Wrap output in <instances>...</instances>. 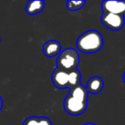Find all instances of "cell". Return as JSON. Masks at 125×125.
Here are the masks:
<instances>
[{
  "instance_id": "obj_1",
  "label": "cell",
  "mask_w": 125,
  "mask_h": 125,
  "mask_svg": "<svg viewBox=\"0 0 125 125\" xmlns=\"http://www.w3.org/2000/svg\"><path fill=\"white\" fill-rule=\"evenodd\" d=\"M88 92L82 84L70 89L63 101L65 111L72 116H78L85 112L87 107Z\"/></svg>"
},
{
  "instance_id": "obj_2",
  "label": "cell",
  "mask_w": 125,
  "mask_h": 125,
  "mask_svg": "<svg viewBox=\"0 0 125 125\" xmlns=\"http://www.w3.org/2000/svg\"><path fill=\"white\" fill-rule=\"evenodd\" d=\"M104 45L103 36L97 30H88L79 36L76 47L83 53H94L101 50Z\"/></svg>"
},
{
  "instance_id": "obj_3",
  "label": "cell",
  "mask_w": 125,
  "mask_h": 125,
  "mask_svg": "<svg viewBox=\"0 0 125 125\" xmlns=\"http://www.w3.org/2000/svg\"><path fill=\"white\" fill-rule=\"evenodd\" d=\"M81 72L78 70L66 71L56 68L52 75V80L54 86L57 88H73L81 84Z\"/></svg>"
},
{
  "instance_id": "obj_4",
  "label": "cell",
  "mask_w": 125,
  "mask_h": 125,
  "mask_svg": "<svg viewBox=\"0 0 125 125\" xmlns=\"http://www.w3.org/2000/svg\"><path fill=\"white\" fill-rule=\"evenodd\" d=\"M80 63V57L76 50L73 48H67L62 51L57 56V68L66 71H72L76 70Z\"/></svg>"
},
{
  "instance_id": "obj_5",
  "label": "cell",
  "mask_w": 125,
  "mask_h": 125,
  "mask_svg": "<svg viewBox=\"0 0 125 125\" xmlns=\"http://www.w3.org/2000/svg\"><path fill=\"white\" fill-rule=\"evenodd\" d=\"M101 22L107 28L113 31H118L123 28L125 24V18L123 16L111 14V13H103L101 16Z\"/></svg>"
},
{
  "instance_id": "obj_6",
  "label": "cell",
  "mask_w": 125,
  "mask_h": 125,
  "mask_svg": "<svg viewBox=\"0 0 125 125\" xmlns=\"http://www.w3.org/2000/svg\"><path fill=\"white\" fill-rule=\"evenodd\" d=\"M103 13L125 16V1H103L101 4Z\"/></svg>"
},
{
  "instance_id": "obj_7",
  "label": "cell",
  "mask_w": 125,
  "mask_h": 125,
  "mask_svg": "<svg viewBox=\"0 0 125 125\" xmlns=\"http://www.w3.org/2000/svg\"><path fill=\"white\" fill-rule=\"evenodd\" d=\"M62 52L61 44L57 40H49L43 45V52L47 57H54L58 56Z\"/></svg>"
},
{
  "instance_id": "obj_8",
  "label": "cell",
  "mask_w": 125,
  "mask_h": 125,
  "mask_svg": "<svg viewBox=\"0 0 125 125\" xmlns=\"http://www.w3.org/2000/svg\"><path fill=\"white\" fill-rule=\"evenodd\" d=\"M88 94H97L102 91L104 88V81L99 76H93L87 81V86H86Z\"/></svg>"
},
{
  "instance_id": "obj_9",
  "label": "cell",
  "mask_w": 125,
  "mask_h": 125,
  "mask_svg": "<svg viewBox=\"0 0 125 125\" xmlns=\"http://www.w3.org/2000/svg\"><path fill=\"white\" fill-rule=\"evenodd\" d=\"M45 9V2L42 0L28 1L26 5V12L29 16H34L41 12Z\"/></svg>"
},
{
  "instance_id": "obj_10",
  "label": "cell",
  "mask_w": 125,
  "mask_h": 125,
  "mask_svg": "<svg viewBox=\"0 0 125 125\" xmlns=\"http://www.w3.org/2000/svg\"><path fill=\"white\" fill-rule=\"evenodd\" d=\"M86 1H68L67 2V8L71 11H76L83 8L85 5Z\"/></svg>"
},
{
  "instance_id": "obj_11",
  "label": "cell",
  "mask_w": 125,
  "mask_h": 125,
  "mask_svg": "<svg viewBox=\"0 0 125 125\" xmlns=\"http://www.w3.org/2000/svg\"><path fill=\"white\" fill-rule=\"evenodd\" d=\"M22 125H39V116H29L23 122Z\"/></svg>"
},
{
  "instance_id": "obj_12",
  "label": "cell",
  "mask_w": 125,
  "mask_h": 125,
  "mask_svg": "<svg viewBox=\"0 0 125 125\" xmlns=\"http://www.w3.org/2000/svg\"><path fill=\"white\" fill-rule=\"evenodd\" d=\"M39 125H52V123L49 118L41 116V117H39Z\"/></svg>"
},
{
  "instance_id": "obj_13",
  "label": "cell",
  "mask_w": 125,
  "mask_h": 125,
  "mask_svg": "<svg viewBox=\"0 0 125 125\" xmlns=\"http://www.w3.org/2000/svg\"><path fill=\"white\" fill-rule=\"evenodd\" d=\"M2 108H3V99L1 98V96H0V111H1Z\"/></svg>"
},
{
  "instance_id": "obj_14",
  "label": "cell",
  "mask_w": 125,
  "mask_h": 125,
  "mask_svg": "<svg viewBox=\"0 0 125 125\" xmlns=\"http://www.w3.org/2000/svg\"><path fill=\"white\" fill-rule=\"evenodd\" d=\"M84 125H96V124H94V123H87Z\"/></svg>"
},
{
  "instance_id": "obj_15",
  "label": "cell",
  "mask_w": 125,
  "mask_h": 125,
  "mask_svg": "<svg viewBox=\"0 0 125 125\" xmlns=\"http://www.w3.org/2000/svg\"><path fill=\"white\" fill-rule=\"evenodd\" d=\"M123 82L125 83V71H124V74H123Z\"/></svg>"
},
{
  "instance_id": "obj_16",
  "label": "cell",
  "mask_w": 125,
  "mask_h": 125,
  "mask_svg": "<svg viewBox=\"0 0 125 125\" xmlns=\"http://www.w3.org/2000/svg\"><path fill=\"white\" fill-rule=\"evenodd\" d=\"M0 42H1V39H0Z\"/></svg>"
}]
</instances>
